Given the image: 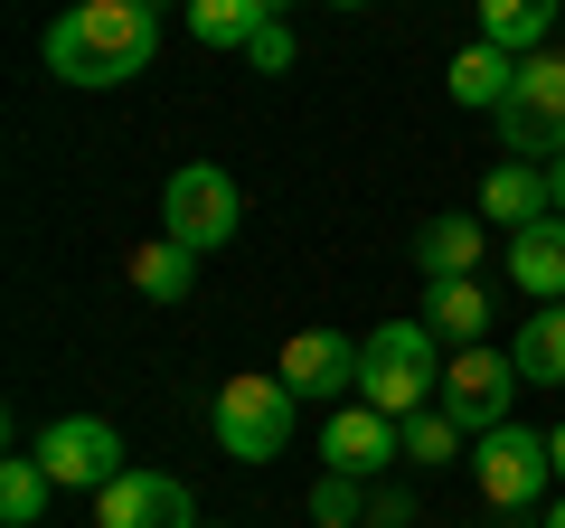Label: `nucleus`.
Masks as SVG:
<instances>
[{
	"mask_svg": "<svg viewBox=\"0 0 565 528\" xmlns=\"http://www.w3.org/2000/svg\"><path fill=\"white\" fill-rule=\"evenodd\" d=\"M161 57V10L141 0H76L57 29H47V76L57 85H132L141 66Z\"/></svg>",
	"mask_w": 565,
	"mask_h": 528,
	"instance_id": "nucleus-1",
	"label": "nucleus"
},
{
	"mask_svg": "<svg viewBox=\"0 0 565 528\" xmlns=\"http://www.w3.org/2000/svg\"><path fill=\"white\" fill-rule=\"evenodd\" d=\"M444 85H452V104H471V114H500L509 85H519V57H509V47H490V39H471L462 57L444 66Z\"/></svg>",
	"mask_w": 565,
	"mask_h": 528,
	"instance_id": "nucleus-15",
	"label": "nucleus"
},
{
	"mask_svg": "<svg viewBox=\"0 0 565 528\" xmlns=\"http://www.w3.org/2000/svg\"><path fill=\"white\" fill-rule=\"evenodd\" d=\"M396 453H405V425H396V415H377L367 397H359V406H340V415H330V434H321V463H330V472H349V482L386 472Z\"/></svg>",
	"mask_w": 565,
	"mask_h": 528,
	"instance_id": "nucleus-11",
	"label": "nucleus"
},
{
	"mask_svg": "<svg viewBox=\"0 0 565 528\" xmlns=\"http://www.w3.org/2000/svg\"><path fill=\"white\" fill-rule=\"evenodd\" d=\"M39 463H47V482L57 490H114L122 472V434L104 425V415H57V425L39 434Z\"/></svg>",
	"mask_w": 565,
	"mask_h": 528,
	"instance_id": "nucleus-7",
	"label": "nucleus"
},
{
	"mask_svg": "<svg viewBox=\"0 0 565 528\" xmlns=\"http://www.w3.org/2000/svg\"><path fill=\"white\" fill-rule=\"evenodd\" d=\"M95 528H199V509L170 472H122L114 490H95Z\"/></svg>",
	"mask_w": 565,
	"mask_h": 528,
	"instance_id": "nucleus-10",
	"label": "nucleus"
},
{
	"mask_svg": "<svg viewBox=\"0 0 565 528\" xmlns=\"http://www.w3.org/2000/svg\"><path fill=\"white\" fill-rule=\"evenodd\" d=\"M132 293H151V303H189V293H199V255H189L180 236L132 245Z\"/></svg>",
	"mask_w": 565,
	"mask_h": 528,
	"instance_id": "nucleus-18",
	"label": "nucleus"
},
{
	"mask_svg": "<svg viewBox=\"0 0 565 528\" xmlns=\"http://www.w3.org/2000/svg\"><path fill=\"white\" fill-rule=\"evenodd\" d=\"M424 330H434V340H452V349H481V330H490V293H481V274H452V284H434Z\"/></svg>",
	"mask_w": 565,
	"mask_h": 528,
	"instance_id": "nucleus-17",
	"label": "nucleus"
},
{
	"mask_svg": "<svg viewBox=\"0 0 565 528\" xmlns=\"http://www.w3.org/2000/svg\"><path fill=\"white\" fill-rule=\"evenodd\" d=\"M509 284L527 303H565V218H537L509 236Z\"/></svg>",
	"mask_w": 565,
	"mask_h": 528,
	"instance_id": "nucleus-12",
	"label": "nucleus"
},
{
	"mask_svg": "<svg viewBox=\"0 0 565 528\" xmlns=\"http://www.w3.org/2000/svg\"><path fill=\"white\" fill-rule=\"evenodd\" d=\"M546 528H565V500H556V509H546Z\"/></svg>",
	"mask_w": 565,
	"mask_h": 528,
	"instance_id": "nucleus-28",
	"label": "nucleus"
},
{
	"mask_svg": "<svg viewBox=\"0 0 565 528\" xmlns=\"http://www.w3.org/2000/svg\"><path fill=\"white\" fill-rule=\"evenodd\" d=\"M330 10H367V0H330Z\"/></svg>",
	"mask_w": 565,
	"mask_h": 528,
	"instance_id": "nucleus-29",
	"label": "nucleus"
},
{
	"mask_svg": "<svg viewBox=\"0 0 565 528\" xmlns=\"http://www.w3.org/2000/svg\"><path fill=\"white\" fill-rule=\"evenodd\" d=\"M481 245H490V218H434V226H415V264H424V284L481 274Z\"/></svg>",
	"mask_w": 565,
	"mask_h": 528,
	"instance_id": "nucleus-14",
	"label": "nucleus"
},
{
	"mask_svg": "<svg viewBox=\"0 0 565 528\" xmlns=\"http://www.w3.org/2000/svg\"><path fill=\"white\" fill-rule=\"evenodd\" d=\"M556 482H565V425H556Z\"/></svg>",
	"mask_w": 565,
	"mask_h": 528,
	"instance_id": "nucleus-27",
	"label": "nucleus"
},
{
	"mask_svg": "<svg viewBox=\"0 0 565 528\" xmlns=\"http://www.w3.org/2000/svg\"><path fill=\"white\" fill-rule=\"evenodd\" d=\"M199 528H207V519H199Z\"/></svg>",
	"mask_w": 565,
	"mask_h": 528,
	"instance_id": "nucleus-31",
	"label": "nucleus"
},
{
	"mask_svg": "<svg viewBox=\"0 0 565 528\" xmlns=\"http://www.w3.org/2000/svg\"><path fill=\"white\" fill-rule=\"evenodd\" d=\"M509 387H527L519 359H500V349H452V368H444V415H452L462 434H490V425H509Z\"/></svg>",
	"mask_w": 565,
	"mask_h": 528,
	"instance_id": "nucleus-8",
	"label": "nucleus"
},
{
	"mask_svg": "<svg viewBox=\"0 0 565 528\" xmlns=\"http://www.w3.org/2000/svg\"><path fill=\"white\" fill-rule=\"evenodd\" d=\"M509 359H519L527 387H565V303H537L519 330H509Z\"/></svg>",
	"mask_w": 565,
	"mask_h": 528,
	"instance_id": "nucleus-16",
	"label": "nucleus"
},
{
	"mask_svg": "<svg viewBox=\"0 0 565 528\" xmlns=\"http://www.w3.org/2000/svg\"><path fill=\"white\" fill-rule=\"evenodd\" d=\"M481 218L509 226V236H519V226H537V218H556V189H546V170H537V161H500V170L481 180Z\"/></svg>",
	"mask_w": 565,
	"mask_h": 528,
	"instance_id": "nucleus-13",
	"label": "nucleus"
},
{
	"mask_svg": "<svg viewBox=\"0 0 565 528\" xmlns=\"http://www.w3.org/2000/svg\"><path fill=\"white\" fill-rule=\"evenodd\" d=\"M292 57H302V47H292V20H264L255 39H245V66H255V76H292Z\"/></svg>",
	"mask_w": 565,
	"mask_h": 528,
	"instance_id": "nucleus-23",
	"label": "nucleus"
},
{
	"mask_svg": "<svg viewBox=\"0 0 565 528\" xmlns=\"http://www.w3.org/2000/svg\"><path fill=\"white\" fill-rule=\"evenodd\" d=\"M405 453H415L424 472H444V463H462V425H452L444 406H424V415H405Z\"/></svg>",
	"mask_w": 565,
	"mask_h": 528,
	"instance_id": "nucleus-22",
	"label": "nucleus"
},
{
	"mask_svg": "<svg viewBox=\"0 0 565 528\" xmlns=\"http://www.w3.org/2000/svg\"><path fill=\"white\" fill-rule=\"evenodd\" d=\"M311 519H321V528H359V482H349V472H321V490H311Z\"/></svg>",
	"mask_w": 565,
	"mask_h": 528,
	"instance_id": "nucleus-24",
	"label": "nucleus"
},
{
	"mask_svg": "<svg viewBox=\"0 0 565 528\" xmlns=\"http://www.w3.org/2000/svg\"><path fill=\"white\" fill-rule=\"evenodd\" d=\"M236 226H245V189L226 180L217 161L170 170V189H161V236H180L189 255H217V245H236Z\"/></svg>",
	"mask_w": 565,
	"mask_h": 528,
	"instance_id": "nucleus-4",
	"label": "nucleus"
},
{
	"mask_svg": "<svg viewBox=\"0 0 565 528\" xmlns=\"http://www.w3.org/2000/svg\"><path fill=\"white\" fill-rule=\"evenodd\" d=\"M471 482L490 490V509H527V500H546V482H556V434H537V425H490V434H471Z\"/></svg>",
	"mask_w": 565,
	"mask_h": 528,
	"instance_id": "nucleus-6",
	"label": "nucleus"
},
{
	"mask_svg": "<svg viewBox=\"0 0 565 528\" xmlns=\"http://www.w3.org/2000/svg\"><path fill=\"white\" fill-rule=\"evenodd\" d=\"M47 500H57L47 463H39V453H10V463H0V519H10V528H39Z\"/></svg>",
	"mask_w": 565,
	"mask_h": 528,
	"instance_id": "nucleus-20",
	"label": "nucleus"
},
{
	"mask_svg": "<svg viewBox=\"0 0 565 528\" xmlns=\"http://www.w3.org/2000/svg\"><path fill=\"white\" fill-rule=\"evenodd\" d=\"M255 10H264V20H282V10H292V0H255Z\"/></svg>",
	"mask_w": 565,
	"mask_h": 528,
	"instance_id": "nucleus-26",
	"label": "nucleus"
},
{
	"mask_svg": "<svg viewBox=\"0 0 565 528\" xmlns=\"http://www.w3.org/2000/svg\"><path fill=\"white\" fill-rule=\"evenodd\" d=\"M546 29H556V0H481V39L509 57H537Z\"/></svg>",
	"mask_w": 565,
	"mask_h": 528,
	"instance_id": "nucleus-19",
	"label": "nucleus"
},
{
	"mask_svg": "<svg viewBox=\"0 0 565 528\" xmlns=\"http://www.w3.org/2000/svg\"><path fill=\"white\" fill-rule=\"evenodd\" d=\"M292 406H302V397L282 378H255V368H245V378L217 387L207 434H217V453H236V463H274V453L292 444Z\"/></svg>",
	"mask_w": 565,
	"mask_h": 528,
	"instance_id": "nucleus-3",
	"label": "nucleus"
},
{
	"mask_svg": "<svg viewBox=\"0 0 565 528\" xmlns=\"http://www.w3.org/2000/svg\"><path fill=\"white\" fill-rule=\"evenodd\" d=\"M255 29H264L255 0H189V39H199V47H236V57H245Z\"/></svg>",
	"mask_w": 565,
	"mask_h": 528,
	"instance_id": "nucleus-21",
	"label": "nucleus"
},
{
	"mask_svg": "<svg viewBox=\"0 0 565 528\" xmlns=\"http://www.w3.org/2000/svg\"><path fill=\"white\" fill-rule=\"evenodd\" d=\"M434 387H444V359H434V330L424 321H377L367 330V359H359V397L377 415H424L434 406Z\"/></svg>",
	"mask_w": 565,
	"mask_h": 528,
	"instance_id": "nucleus-2",
	"label": "nucleus"
},
{
	"mask_svg": "<svg viewBox=\"0 0 565 528\" xmlns=\"http://www.w3.org/2000/svg\"><path fill=\"white\" fill-rule=\"evenodd\" d=\"M546 189H556V218H565V161H546Z\"/></svg>",
	"mask_w": 565,
	"mask_h": 528,
	"instance_id": "nucleus-25",
	"label": "nucleus"
},
{
	"mask_svg": "<svg viewBox=\"0 0 565 528\" xmlns=\"http://www.w3.org/2000/svg\"><path fill=\"white\" fill-rule=\"evenodd\" d=\"M141 10H161V0H141Z\"/></svg>",
	"mask_w": 565,
	"mask_h": 528,
	"instance_id": "nucleus-30",
	"label": "nucleus"
},
{
	"mask_svg": "<svg viewBox=\"0 0 565 528\" xmlns=\"http://www.w3.org/2000/svg\"><path fill=\"white\" fill-rule=\"evenodd\" d=\"M500 142L519 151V161H565V57L556 47H537V57H519V85H509L500 104Z\"/></svg>",
	"mask_w": 565,
	"mask_h": 528,
	"instance_id": "nucleus-5",
	"label": "nucleus"
},
{
	"mask_svg": "<svg viewBox=\"0 0 565 528\" xmlns=\"http://www.w3.org/2000/svg\"><path fill=\"white\" fill-rule=\"evenodd\" d=\"M359 359H367V340H349V330H292L274 378L292 397H349L359 387Z\"/></svg>",
	"mask_w": 565,
	"mask_h": 528,
	"instance_id": "nucleus-9",
	"label": "nucleus"
}]
</instances>
